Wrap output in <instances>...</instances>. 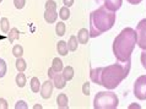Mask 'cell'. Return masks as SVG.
I'll return each mask as SVG.
<instances>
[{
    "instance_id": "obj_1",
    "label": "cell",
    "mask_w": 146,
    "mask_h": 109,
    "mask_svg": "<svg viewBox=\"0 0 146 109\" xmlns=\"http://www.w3.org/2000/svg\"><path fill=\"white\" fill-rule=\"evenodd\" d=\"M136 46V32L131 27L124 28L113 41V54L117 61L125 63L131 60L133 50Z\"/></svg>"
},
{
    "instance_id": "obj_2",
    "label": "cell",
    "mask_w": 146,
    "mask_h": 109,
    "mask_svg": "<svg viewBox=\"0 0 146 109\" xmlns=\"http://www.w3.org/2000/svg\"><path fill=\"white\" fill-rule=\"evenodd\" d=\"M131 67V60L125 63L117 61L115 64L102 67L101 70V81L100 85L106 87L107 90H114L121 83L124 79L128 77Z\"/></svg>"
},
{
    "instance_id": "obj_3",
    "label": "cell",
    "mask_w": 146,
    "mask_h": 109,
    "mask_svg": "<svg viewBox=\"0 0 146 109\" xmlns=\"http://www.w3.org/2000/svg\"><path fill=\"white\" fill-rule=\"evenodd\" d=\"M115 13L109 11L104 6H101L90 15V37L96 38L104 32L109 31L115 23Z\"/></svg>"
},
{
    "instance_id": "obj_4",
    "label": "cell",
    "mask_w": 146,
    "mask_h": 109,
    "mask_svg": "<svg viewBox=\"0 0 146 109\" xmlns=\"http://www.w3.org/2000/svg\"><path fill=\"white\" fill-rule=\"evenodd\" d=\"M119 106V99L114 92H98L93 98V108L96 109H114Z\"/></svg>"
},
{
    "instance_id": "obj_5",
    "label": "cell",
    "mask_w": 146,
    "mask_h": 109,
    "mask_svg": "<svg viewBox=\"0 0 146 109\" xmlns=\"http://www.w3.org/2000/svg\"><path fill=\"white\" fill-rule=\"evenodd\" d=\"M134 96L139 100H146V75H141L134 82Z\"/></svg>"
},
{
    "instance_id": "obj_6",
    "label": "cell",
    "mask_w": 146,
    "mask_h": 109,
    "mask_svg": "<svg viewBox=\"0 0 146 109\" xmlns=\"http://www.w3.org/2000/svg\"><path fill=\"white\" fill-rule=\"evenodd\" d=\"M136 32V44L143 50H146V18H143L135 28Z\"/></svg>"
},
{
    "instance_id": "obj_7",
    "label": "cell",
    "mask_w": 146,
    "mask_h": 109,
    "mask_svg": "<svg viewBox=\"0 0 146 109\" xmlns=\"http://www.w3.org/2000/svg\"><path fill=\"white\" fill-rule=\"evenodd\" d=\"M53 88H54V85H53V81H52L50 79L40 85V90L39 91H40V96H42V98H44V99L50 98L52 93H53Z\"/></svg>"
},
{
    "instance_id": "obj_8",
    "label": "cell",
    "mask_w": 146,
    "mask_h": 109,
    "mask_svg": "<svg viewBox=\"0 0 146 109\" xmlns=\"http://www.w3.org/2000/svg\"><path fill=\"white\" fill-rule=\"evenodd\" d=\"M123 0H103V6L109 11H118L121 7Z\"/></svg>"
},
{
    "instance_id": "obj_9",
    "label": "cell",
    "mask_w": 146,
    "mask_h": 109,
    "mask_svg": "<svg viewBox=\"0 0 146 109\" xmlns=\"http://www.w3.org/2000/svg\"><path fill=\"white\" fill-rule=\"evenodd\" d=\"M52 81H53V85H54V87H56L58 90H62V88L65 87V85H66V80L64 79V76L63 74H60V72H56V74L54 75V77L52 79Z\"/></svg>"
},
{
    "instance_id": "obj_10",
    "label": "cell",
    "mask_w": 146,
    "mask_h": 109,
    "mask_svg": "<svg viewBox=\"0 0 146 109\" xmlns=\"http://www.w3.org/2000/svg\"><path fill=\"white\" fill-rule=\"evenodd\" d=\"M76 38H78L80 44H86L88 42V38H90V32H88V30H86V28H81L78 32Z\"/></svg>"
},
{
    "instance_id": "obj_11",
    "label": "cell",
    "mask_w": 146,
    "mask_h": 109,
    "mask_svg": "<svg viewBox=\"0 0 146 109\" xmlns=\"http://www.w3.org/2000/svg\"><path fill=\"white\" fill-rule=\"evenodd\" d=\"M56 18H58L56 10H46V13H44V20H46V22L54 23L56 21Z\"/></svg>"
},
{
    "instance_id": "obj_12",
    "label": "cell",
    "mask_w": 146,
    "mask_h": 109,
    "mask_svg": "<svg viewBox=\"0 0 146 109\" xmlns=\"http://www.w3.org/2000/svg\"><path fill=\"white\" fill-rule=\"evenodd\" d=\"M101 70H102V67H96V69H91L90 70L91 81L97 85H100V81H101Z\"/></svg>"
},
{
    "instance_id": "obj_13",
    "label": "cell",
    "mask_w": 146,
    "mask_h": 109,
    "mask_svg": "<svg viewBox=\"0 0 146 109\" xmlns=\"http://www.w3.org/2000/svg\"><path fill=\"white\" fill-rule=\"evenodd\" d=\"M56 50H58V53H59L60 55H63V56L68 55V53H69L68 43L64 42V41H59L58 43H56Z\"/></svg>"
},
{
    "instance_id": "obj_14",
    "label": "cell",
    "mask_w": 146,
    "mask_h": 109,
    "mask_svg": "<svg viewBox=\"0 0 146 109\" xmlns=\"http://www.w3.org/2000/svg\"><path fill=\"white\" fill-rule=\"evenodd\" d=\"M69 104V99H68V96L65 93H60L56 98V106L58 108H66Z\"/></svg>"
},
{
    "instance_id": "obj_15",
    "label": "cell",
    "mask_w": 146,
    "mask_h": 109,
    "mask_svg": "<svg viewBox=\"0 0 146 109\" xmlns=\"http://www.w3.org/2000/svg\"><path fill=\"white\" fill-rule=\"evenodd\" d=\"M15 82L20 88L25 87V85H26V76H25V74L21 72V71H19V74L16 75V77H15Z\"/></svg>"
},
{
    "instance_id": "obj_16",
    "label": "cell",
    "mask_w": 146,
    "mask_h": 109,
    "mask_svg": "<svg viewBox=\"0 0 146 109\" xmlns=\"http://www.w3.org/2000/svg\"><path fill=\"white\" fill-rule=\"evenodd\" d=\"M78 46H79V41H78V38H76V36H71V37L69 38V42H68L69 50L75 52L78 49Z\"/></svg>"
},
{
    "instance_id": "obj_17",
    "label": "cell",
    "mask_w": 146,
    "mask_h": 109,
    "mask_svg": "<svg viewBox=\"0 0 146 109\" xmlns=\"http://www.w3.org/2000/svg\"><path fill=\"white\" fill-rule=\"evenodd\" d=\"M30 86H31V91L35 92V93H37V92H39L40 90V82L38 77H32L31 81H30Z\"/></svg>"
},
{
    "instance_id": "obj_18",
    "label": "cell",
    "mask_w": 146,
    "mask_h": 109,
    "mask_svg": "<svg viewBox=\"0 0 146 109\" xmlns=\"http://www.w3.org/2000/svg\"><path fill=\"white\" fill-rule=\"evenodd\" d=\"M62 74H63L64 79H65L66 81H70V80L74 77V69H72L71 66H66V67L63 69Z\"/></svg>"
},
{
    "instance_id": "obj_19",
    "label": "cell",
    "mask_w": 146,
    "mask_h": 109,
    "mask_svg": "<svg viewBox=\"0 0 146 109\" xmlns=\"http://www.w3.org/2000/svg\"><path fill=\"white\" fill-rule=\"evenodd\" d=\"M7 33H9V42H10V43H14L16 39L20 38V32H19V30H17L16 27L11 28V30L7 32Z\"/></svg>"
},
{
    "instance_id": "obj_20",
    "label": "cell",
    "mask_w": 146,
    "mask_h": 109,
    "mask_svg": "<svg viewBox=\"0 0 146 109\" xmlns=\"http://www.w3.org/2000/svg\"><path fill=\"white\" fill-rule=\"evenodd\" d=\"M52 69H53L55 72H62L63 69H64L63 61L59 58H54L53 59V65H52Z\"/></svg>"
},
{
    "instance_id": "obj_21",
    "label": "cell",
    "mask_w": 146,
    "mask_h": 109,
    "mask_svg": "<svg viewBox=\"0 0 146 109\" xmlns=\"http://www.w3.org/2000/svg\"><path fill=\"white\" fill-rule=\"evenodd\" d=\"M58 16L63 20V21H66V20H69V17H70V10H69V7L63 6L62 9L59 10Z\"/></svg>"
},
{
    "instance_id": "obj_22",
    "label": "cell",
    "mask_w": 146,
    "mask_h": 109,
    "mask_svg": "<svg viewBox=\"0 0 146 109\" xmlns=\"http://www.w3.org/2000/svg\"><path fill=\"white\" fill-rule=\"evenodd\" d=\"M65 31H66V27H65V23L64 22H58L55 25V33L62 37V36L65 34Z\"/></svg>"
},
{
    "instance_id": "obj_23",
    "label": "cell",
    "mask_w": 146,
    "mask_h": 109,
    "mask_svg": "<svg viewBox=\"0 0 146 109\" xmlns=\"http://www.w3.org/2000/svg\"><path fill=\"white\" fill-rule=\"evenodd\" d=\"M16 69H17V71H21V72H23L26 70V67H27V64H26V61L23 60L22 58H16Z\"/></svg>"
},
{
    "instance_id": "obj_24",
    "label": "cell",
    "mask_w": 146,
    "mask_h": 109,
    "mask_svg": "<svg viewBox=\"0 0 146 109\" xmlns=\"http://www.w3.org/2000/svg\"><path fill=\"white\" fill-rule=\"evenodd\" d=\"M0 27H1V31L4 33H7V32L10 31V22L6 17H3L0 20Z\"/></svg>"
},
{
    "instance_id": "obj_25",
    "label": "cell",
    "mask_w": 146,
    "mask_h": 109,
    "mask_svg": "<svg viewBox=\"0 0 146 109\" xmlns=\"http://www.w3.org/2000/svg\"><path fill=\"white\" fill-rule=\"evenodd\" d=\"M23 54V48L21 44H15L13 47V55L16 56V58H21Z\"/></svg>"
},
{
    "instance_id": "obj_26",
    "label": "cell",
    "mask_w": 146,
    "mask_h": 109,
    "mask_svg": "<svg viewBox=\"0 0 146 109\" xmlns=\"http://www.w3.org/2000/svg\"><path fill=\"white\" fill-rule=\"evenodd\" d=\"M6 70H7V67H6V63H5V60L0 59V79H3L4 76H5Z\"/></svg>"
},
{
    "instance_id": "obj_27",
    "label": "cell",
    "mask_w": 146,
    "mask_h": 109,
    "mask_svg": "<svg viewBox=\"0 0 146 109\" xmlns=\"http://www.w3.org/2000/svg\"><path fill=\"white\" fill-rule=\"evenodd\" d=\"M46 10H56V3L54 0H47L46 1Z\"/></svg>"
},
{
    "instance_id": "obj_28",
    "label": "cell",
    "mask_w": 146,
    "mask_h": 109,
    "mask_svg": "<svg viewBox=\"0 0 146 109\" xmlns=\"http://www.w3.org/2000/svg\"><path fill=\"white\" fill-rule=\"evenodd\" d=\"M26 4V0H14V5L16 9H22Z\"/></svg>"
},
{
    "instance_id": "obj_29",
    "label": "cell",
    "mask_w": 146,
    "mask_h": 109,
    "mask_svg": "<svg viewBox=\"0 0 146 109\" xmlns=\"http://www.w3.org/2000/svg\"><path fill=\"white\" fill-rule=\"evenodd\" d=\"M82 93L85 96L90 94V83H88V82H85L84 83V86H82Z\"/></svg>"
},
{
    "instance_id": "obj_30",
    "label": "cell",
    "mask_w": 146,
    "mask_h": 109,
    "mask_svg": "<svg viewBox=\"0 0 146 109\" xmlns=\"http://www.w3.org/2000/svg\"><path fill=\"white\" fill-rule=\"evenodd\" d=\"M140 60H141V65L146 70V50L141 52V56H140Z\"/></svg>"
},
{
    "instance_id": "obj_31",
    "label": "cell",
    "mask_w": 146,
    "mask_h": 109,
    "mask_svg": "<svg viewBox=\"0 0 146 109\" xmlns=\"http://www.w3.org/2000/svg\"><path fill=\"white\" fill-rule=\"evenodd\" d=\"M15 108H16V109H20V108L26 109V108H27V104H26L25 102H23V100H19V102L15 104Z\"/></svg>"
},
{
    "instance_id": "obj_32",
    "label": "cell",
    "mask_w": 146,
    "mask_h": 109,
    "mask_svg": "<svg viewBox=\"0 0 146 109\" xmlns=\"http://www.w3.org/2000/svg\"><path fill=\"white\" fill-rule=\"evenodd\" d=\"M7 107V102H6V99H4V98H0V109H6Z\"/></svg>"
},
{
    "instance_id": "obj_33",
    "label": "cell",
    "mask_w": 146,
    "mask_h": 109,
    "mask_svg": "<svg viewBox=\"0 0 146 109\" xmlns=\"http://www.w3.org/2000/svg\"><path fill=\"white\" fill-rule=\"evenodd\" d=\"M63 3H64V6L66 7H70L74 5V0H63Z\"/></svg>"
},
{
    "instance_id": "obj_34",
    "label": "cell",
    "mask_w": 146,
    "mask_h": 109,
    "mask_svg": "<svg viewBox=\"0 0 146 109\" xmlns=\"http://www.w3.org/2000/svg\"><path fill=\"white\" fill-rule=\"evenodd\" d=\"M55 74H56V72H55V71H54V70H53V69H52V67L49 69V70H48V77H49L50 80L54 77V75H55Z\"/></svg>"
},
{
    "instance_id": "obj_35",
    "label": "cell",
    "mask_w": 146,
    "mask_h": 109,
    "mask_svg": "<svg viewBox=\"0 0 146 109\" xmlns=\"http://www.w3.org/2000/svg\"><path fill=\"white\" fill-rule=\"evenodd\" d=\"M128 3H130V4H133V5H137V4H140L143 0H127Z\"/></svg>"
},
{
    "instance_id": "obj_36",
    "label": "cell",
    "mask_w": 146,
    "mask_h": 109,
    "mask_svg": "<svg viewBox=\"0 0 146 109\" xmlns=\"http://www.w3.org/2000/svg\"><path fill=\"white\" fill-rule=\"evenodd\" d=\"M33 108H42V106H40V104H37V106H35Z\"/></svg>"
},
{
    "instance_id": "obj_37",
    "label": "cell",
    "mask_w": 146,
    "mask_h": 109,
    "mask_svg": "<svg viewBox=\"0 0 146 109\" xmlns=\"http://www.w3.org/2000/svg\"><path fill=\"white\" fill-rule=\"evenodd\" d=\"M1 1H3V0H0V3H1Z\"/></svg>"
}]
</instances>
